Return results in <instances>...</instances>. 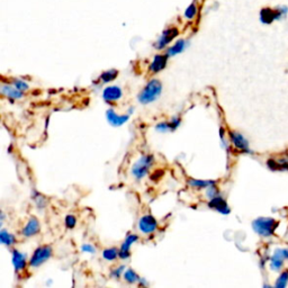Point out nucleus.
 <instances>
[{"mask_svg":"<svg viewBox=\"0 0 288 288\" xmlns=\"http://www.w3.org/2000/svg\"><path fill=\"white\" fill-rule=\"evenodd\" d=\"M13 86L16 87L17 89L20 90V91H23V92L26 91V90L30 88L29 83H27L26 81H24L23 79H14Z\"/></svg>","mask_w":288,"mask_h":288,"instance_id":"cd10ccee","label":"nucleus"},{"mask_svg":"<svg viewBox=\"0 0 288 288\" xmlns=\"http://www.w3.org/2000/svg\"><path fill=\"white\" fill-rule=\"evenodd\" d=\"M138 237L136 234H130L127 235L125 241L121 245L120 249V258L123 260H127L131 257V247L133 245L135 242H137Z\"/></svg>","mask_w":288,"mask_h":288,"instance_id":"ddd939ff","label":"nucleus"},{"mask_svg":"<svg viewBox=\"0 0 288 288\" xmlns=\"http://www.w3.org/2000/svg\"><path fill=\"white\" fill-rule=\"evenodd\" d=\"M126 270V268H125V266H120L119 268H115L112 270V273H110V275H112L113 278H120L121 276L124 275V272Z\"/></svg>","mask_w":288,"mask_h":288,"instance_id":"7c9ffc66","label":"nucleus"},{"mask_svg":"<svg viewBox=\"0 0 288 288\" xmlns=\"http://www.w3.org/2000/svg\"><path fill=\"white\" fill-rule=\"evenodd\" d=\"M0 242H1L3 245H7V247H12L13 244H15L16 238L15 235L9 233L8 231L1 230L0 231Z\"/></svg>","mask_w":288,"mask_h":288,"instance_id":"aec40b11","label":"nucleus"},{"mask_svg":"<svg viewBox=\"0 0 288 288\" xmlns=\"http://www.w3.org/2000/svg\"><path fill=\"white\" fill-rule=\"evenodd\" d=\"M122 96H123V90L119 86H109L104 89L103 91V98L107 103L117 102V100L122 98Z\"/></svg>","mask_w":288,"mask_h":288,"instance_id":"f8f14e48","label":"nucleus"},{"mask_svg":"<svg viewBox=\"0 0 288 288\" xmlns=\"http://www.w3.org/2000/svg\"><path fill=\"white\" fill-rule=\"evenodd\" d=\"M208 206L212 210L218 212V213L223 214V215H228L231 213V208L228 206V204L227 203V200H225L223 197L220 195H217L216 197H214V198L210 199V202H208Z\"/></svg>","mask_w":288,"mask_h":288,"instance_id":"9d476101","label":"nucleus"},{"mask_svg":"<svg viewBox=\"0 0 288 288\" xmlns=\"http://www.w3.org/2000/svg\"><path fill=\"white\" fill-rule=\"evenodd\" d=\"M216 183L215 180H198V179H189L188 180V185L194 187V188H198V189H206L207 187H210L211 185H214Z\"/></svg>","mask_w":288,"mask_h":288,"instance_id":"6ab92c4d","label":"nucleus"},{"mask_svg":"<svg viewBox=\"0 0 288 288\" xmlns=\"http://www.w3.org/2000/svg\"><path fill=\"white\" fill-rule=\"evenodd\" d=\"M32 198L34 202H35V205L39 210H43V208H45V206H46V197H44L42 194L34 192Z\"/></svg>","mask_w":288,"mask_h":288,"instance_id":"b1692460","label":"nucleus"},{"mask_svg":"<svg viewBox=\"0 0 288 288\" xmlns=\"http://www.w3.org/2000/svg\"><path fill=\"white\" fill-rule=\"evenodd\" d=\"M228 136H230V140L232 142V144L234 145V148H237L238 150H240L242 152H248L250 153V145H249V141L245 138L243 134L239 133L237 131H230L228 132Z\"/></svg>","mask_w":288,"mask_h":288,"instance_id":"1a4fd4ad","label":"nucleus"},{"mask_svg":"<svg viewBox=\"0 0 288 288\" xmlns=\"http://www.w3.org/2000/svg\"><path fill=\"white\" fill-rule=\"evenodd\" d=\"M64 223H65V227L68 228H74L76 227V224H77V218H76L75 215L69 214L65 216Z\"/></svg>","mask_w":288,"mask_h":288,"instance_id":"c85d7f7f","label":"nucleus"},{"mask_svg":"<svg viewBox=\"0 0 288 288\" xmlns=\"http://www.w3.org/2000/svg\"><path fill=\"white\" fill-rule=\"evenodd\" d=\"M288 12L287 7H277V8H262L260 10V20L262 24H272L275 20L282 19Z\"/></svg>","mask_w":288,"mask_h":288,"instance_id":"20e7f679","label":"nucleus"},{"mask_svg":"<svg viewBox=\"0 0 288 288\" xmlns=\"http://www.w3.org/2000/svg\"><path fill=\"white\" fill-rule=\"evenodd\" d=\"M52 253H53V250H52L50 245H42V247H39L34 251L32 258L30 259V266L32 268H37V267L42 266L51 258Z\"/></svg>","mask_w":288,"mask_h":288,"instance_id":"39448f33","label":"nucleus"},{"mask_svg":"<svg viewBox=\"0 0 288 288\" xmlns=\"http://www.w3.org/2000/svg\"><path fill=\"white\" fill-rule=\"evenodd\" d=\"M12 261H13V266L15 268V272H22V270L25 269L26 267V256L18 250H13L12 252Z\"/></svg>","mask_w":288,"mask_h":288,"instance_id":"dca6fc26","label":"nucleus"},{"mask_svg":"<svg viewBox=\"0 0 288 288\" xmlns=\"http://www.w3.org/2000/svg\"><path fill=\"white\" fill-rule=\"evenodd\" d=\"M41 231L40 221L35 216H32L27 221L25 227L22 230V235L25 238H32L34 235H37Z\"/></svg>","mask_w":288,"mask_h":288,"instance_id":"9b49d317","label":"nucleus"},{"mask_svg":"<svg viewBox=\"0 0 288 288\" xmlns=\"http://www.w3.org/2000/svg\"><path fill=\"white\" fill-rule=\"evenodd\" d=\"M158 228V222L152 215H143L138 221V230L143 234L154 233Z\"/></svg>","mask_w":288,"mask_h":288,"instance_id":"6e6552de","label":"nucleus"},{"mask_svg":"<svg viewBox=\"0 0 288 288\" xmlns=\"http://www.w3.org/2000/svg\"><path fill=\"white\" fill-rule=\"evenodd\" d=\"M278 225L279 222L272 217H258L252 222L253 231L262 238L273 237Z\"/></svg>","mask_w":288,"mask_h":288,"instance_id":"f03ea898","label":"nucleus"},{"mask_svg":"<svg viewBox=\"0 0 288 288\" xmlns=\"http://www.w3.org/2000/svg\"><path fill=\"white\" fill-rule=\"evenodd\" d=\"M155 131L159 132V133H166V132H169L170 131L169 123H167V122L158 123L157 125H155Z\"/></svg>","mask_w":288,"mask_h":288,"instance_id":"c756f323","label":"nucleus"},{"mask_svg":"<svg viewBox=\"0 0 288 288\" xmlns=\"http://www.w3.org/2000/svg\"><path fill=\"white\" fill-rule=\"evenodd\" d=\"M0 90H1V93L3 96H6L7 98L13 99V100L20 99V98H23V96H24V92L20 91V90H18L16 88V87H14V86L12 87L9 85H2Z\"/></svg>","mask_w":288,"mask_h":288,"instance_id":"f3484780","label":"nucleus"},{"mask_svg":"<svg viewBox=\"0 0 288 288\" xmlns=\"http://www.w3.org/2000/svg\"><path fill=\"white\" fill-rule=\"evenodd\" d=\"M179 35V30L177 27H169V29L165 30L160 37L157 40L154 44V47L157 50H164L171 42Z\"/></svg>","mask_w":288,"mask_h":288,"instance_id":"0eeeda50","label":"nucleus"},{"mask_svg":"<svg viewBox=\"0 0 288 288\" xmlns=\"http://www.w3.org/2000/svg\"><path fill=\"white\" fill-rule=\"evenodd\" d=\"M154 164V157L151 154H145L138 159L135 164L132 166L131 173L137 182L143 179L149 173V170Z\"/></svg>","mask_w":288,"mask_h":288,"instance_id":"7ed1b4c3","label":"nucleus"},{"mask_svg":"<svg viewBox=\"0 0 288 288\" xmlns=\"http://www.w3.org/2000/svg\"><path fill=\"white\" fill-rule=\"evenodd\" d=\"M286 260H288V248L276 249L272 258L269 259L270 269L273 272H279V270H282Z\"/></svg>","mask_w":288,"mask_h":288,"instance_id":"423d86ee","label":"nucleus"},{"mask_svg":"<svg viewBox=\"0 0 288 288\" xmlns=\"http://www.w3.org/2000/svg\"><path fill=\"white\" fill-rule=\"evenodd\" d=\"M288 285V270H284V272L280 273L278 279L276 280L275 287L276 288H285Z\"/></svg>","mask_w":288,"mask_h":288,"instance_id":"393cba45","label":"nucleus"},{"mask_svg":"<svg viewBox=\"0 0 288 288\" xmlns=\"http://www.w3.org/2000/svg\"><path fill=\"white\" fill-rule=\"evenodd\" d=\"M103 258L106 261H114V260L120 258V250H117L116 248L105 249L103 251Z\"/></svg>","mask_w":288,"mask_h":288,"instance_id":"5701e85b","label":"nucleus"},{"mask_svg":"<svg viewBox=\"0 0 288 288\" xmlns=\"http://www.w3.org/2000/svg\"><path fill=\"white\" fill-rule=\"evenodd\" d=\"M119 76V71L115 70V69H112V70H107L104 71L102 75H100L99 79L102 80L103 83H107V82H112L115 80Z\"/></svg>","mask_w":288,"mask_h":288,"instance_id":"4be33fe9","label":"nucleus"},{"mask_svg":"<svg viewBox=\"0 0 288 288\" xmlns=\"http://www.w3.org/2000/svg\"><path fill=\"white\" fill-rule=\"evenodd\" d=\"M168 63V55L167 54H157L153 58V60L150 63L149 70L152 74H159V72L164 70Z\"/></svg>","mask_w":288,"mask_h":288,"instance_id":"2eb2a0df","label":"nucleus"},{"mask_svg":"<svg viewBox=\"0 0 288 288\" xmlns=\"http://www.w3.org/2000/svg\"><path fill=\"white\" fill-rule=\"evenodd\" d=\"M187 46H188V42H187L186 40H178L175 44L171 45L170 47H168L166 54L168 55V58L176 57V55L182 53V52L186 50Z\"/></svg>","mask_w":288,"mask_h":288,"instance_id":"a211bd4d","label":"nucleus"},{"mask_svg":"<svg viewBox=\"0 0 288 288\" xmlns=\"http://www.w3.org/2000/svg\"><path fill=\"white\" fill-rule=\"evenodd\" d=\"M180 125H182V119L180 117H173L171 120V122H169V126H170V131H175L178 128Z\"/></svg>","mask_w":288,"mask_h":288,"instance_id":"2f4dec72","label":"nucleus"},{"mask_svg":"<svg viewBox=\"0 0 288 288\" xmlns=\"http://www.w3.org/2000/svg\"><path fill=\"white\" fill-rule=\"evenodd\" d=\"M196 15H197V6L195 5V3H192V5H189L188 7H187L185 10V14H183L185 18L188 20H192L195 18Z\"/></svg>","mask_w":288,"mask_h":288,"instance_id":"a878e982","label":"nucleus"},{"mask_svg":"<svg viewBox=\"0 0 288 288\" xmlns=\"http://www.w3.org/2000/svg\"><path fill=\"white\" fill-rule=\"evenodd\" d=\"M81 250H82L83 252H86V253H91V255H93V253H96V249H95V247H93V245H91V244H88V243L83 244L82 247H81Z\"/></svg>","mask_w":288,"mask_h":288,"instance_id":"473e14b6","label":"nucleus"},{"mask_svg":"<svg viewBox=\"0 0 288 288\" xmlns=\"http://www.w3.org/2000/svg\"><path fill=\"white\" fill-rule=\"evenodd\" d=\"M106 119L112 126L119 127V126H122L123 124H125L128 120H130V115H128V114H126V115H119L115 110L110 108L106 112Z\"/></svg>","mask_w":288,"mask_h":288,"instance_id":"4468645a","label":"nucleus"},{"mask_svg":"<svg viewBox=\"0 0 288 288\" xmlns=\"http://www.w3.org/2000/svg\"><path fill=\"white\" fill-rule=\"evenodd\" d=\"M162 93V83L158 79H152L147 83V86L141 90L137 96L138 103L142 105H149L158 100Z\"/></svg>","mask_w":288,"mask_h":288,"instance_id":"f257e3e1","label":"nucleus"},{"mask_svg":"<svg viewBox=\"0 0 288 288\" xmlns=\"http://www.w3.org/2000/svg\"><path fill=\"white\" fill-rule=\"evenodd\" d=\"M123 277H124L125 282H127L130 284H138V283H140V280H141V277L138 276L133 269H126V270H125Z\"/></svg>","mask_w":288,"mask_h":288,"instance_id":"412c9836","label":"nucleus"},{"mask_svg":"<svg viewBox=\"0 0 288 288\" xmlns=\"http://www.w3.org/2000/svg\"><path fill=\"white\" fill-rule=\"evenodd\" d=\"M217 195H220V190L216 187V183H214V185H211L210 187H207L206 188V197L208 198V200L214 198V197H216Z\"/></svg>","mask_w":288,"mask_h":288,"instance_id":"bb28decb","label":"nucleus"}]
</instances>
